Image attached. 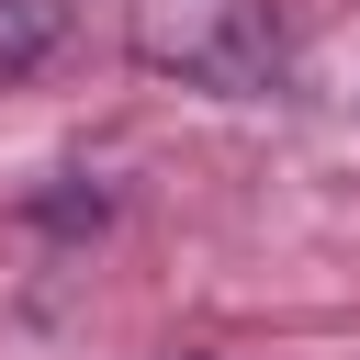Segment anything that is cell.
Masks as SVG:
<instances>
[{
	"instance_id": "6da1fadb",
	"label": "cell",
	"mask_w": 360,
	"mask_h": 360,
	"mask_svg": "<svg viewBox=\"0 0 360 360\" xmlns=\"http://www.w3.org/2000/svg\"><path fill=\"white\" fill-rule=\"evenodd\" d=\"M124 56L202 101H270L292 79V34L270 0H124Z\"/></svg>"
},
{
	"instance_id": "7a4b0ae2",
	"label": "cell",
	"mask_w": 360,
	"mask_h": 360,
	"mask_svg": "<svg viewBox=\"0 0 360 360\" xmlns=\"http://www.w3.org/2000/svg\"><path fill=\"white\" fill-rule=\"evenodd\" d=\"M68 34H79V11H68V0H0V90L45 79V68L68 56Z\"/></svg>"
},
{
	"instance_id": "3957f363",
	"label": "cell",
	"mask_w": 360,
	"mask_h": 360,
	"mask_svg": "<svg viewBox=\"0 0 360 360\" xmlns=\"http://www.w3.org/2000/svg\"><path fill=\"white\" fill-rule=\"evenodd\" d=\"M169 360H202V349H169Z\"/></svg>"
}]
</instances>
